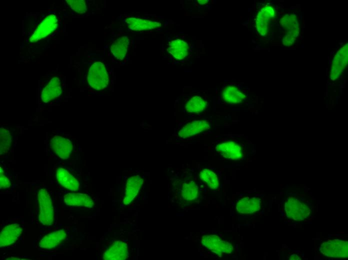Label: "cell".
Segmentation results:
<instances>
[{
  "instance_id": "2e32d148",
  "label": "cell",
  "mask_w": 348,
  "mask_h": 260,
  "mask_svg": "<svg viewBox=\"0 0 348 260\" xmlns=\"http://www.w3.org/2000/svg\"><path fill=\"white\" fill-rule=\"evenodd\" d=\"M128 255L127 244L116 240L104 251L102 258L105 260H124L128 257Z\"/></svg>"
},
{
  "instance_id": "8fae6325",
  "label": "cell",
  "mask_w": 348,
  "mask_h": 260,
  "mask_svg": "<svg viewBox=\"0 0 348 260\" xmlns=\"http://www.w3.org/2000/svg\"><path fill=\"white\" fill-rule=\"evenodd\" d=\"M54 176L58 182L64 188L74 192L79 189L80 181L70 168L62 166H57Z\"/></svg>"
},
{
  "instance_id": "484cf974",
  "label": "cell",
  "mask_w": 348,
  "mask_h": 260,
  "mask_svg": "<svg viewBox=\"0 0 348 260\" xmlns=\"http://www.w3.org/2000/svg\"><path fill=\"white\" fill-rule=\"evenodd\" d=\"M207 106V102L204 98L196 95L187 102L185 105V109L188 113L198 114L204 111Z\"/></svg>"
},
{
  "instance_id": "ac0fdd59",
  "label": "cell",
  "mask_w": 348,
  "mask_h": 260,
  "mask_svg": "<svg viewBox=\"0 0 348 260\" xmlns=\"http://www.w3.org/2000/svg\"><path fill=\"white\" fill-rule=\"evenodd\" d=\"M142 184L143 179L139 175L132 176L128 179L123 200L124 204H130L134 200Z\"/></svg>"
},
{
  "instance_id": "4fadbf2b",
  "label": "cell",
  "mask_w": 348,
  "mask_h": 260,
  "mask_svg": "<svg viewBox=\"0 0 348 260\" xmlns=\"http://www.w3.org/2000/svg\"><path fill=\"white\" fill-rule=\"evenodd\" d=\"M58 18L54 14L47 16L37 28L30 38V42H36L52 32L57 28Z\"/></svg>"
},
{
  "instance_id": "52a82bcc",
  "label": "cell",
  "mask_w": 348,
  "mask_h": 260,
  "mask_svg": "<svg viewBox=\"0 0 348 260\" xmlns=\"http://www.w3.org/2000/svg\"><path fill=\"white\" fill-rule=\"evenodd\" d=\"M276 16V10L270 4L264 5L260 9L255 18V27L260 35L264 36L268 34L270 24Z\"/></svg>"
},
{
  "instance_id": "44dd1931",
  "label": "cell",
  "mask_w": 348,
  "mask_h": 260,
  "mask_svg": "<svg viewBox=\"0 0 348 260\" xmlns=\"http://www.w3.org/2000/svg\"><path fill=\"white\" fill-rule=\"evenodd\" d=\"M124 22L129 30L134 31L152 30L162 26L158 22L132 17L126 19Z\"/></svg>"
},
{
  "instance_id": "7c38bea8",
  "label": "cell",
  "mask_w": 348,
  "mask_h": 260,
  "mask_svg": "<svg viewBox=\"0 0 348 260\" xmlns=\"http://www.w3.org/2000/svg\"><path fill=\"white\" fill-rule=\"evenodd\" d=\"M215 149L224 158L232 160H239L244 156L242 147L234 141H226L218 144Z\"/></svg>"
},
{
  "instance_id": "9c48e42d",
  "label": "cell",
  "mask_w": 348,
  "mask_h": 260,
  "mask_svg": "<svg viewBox=\"0 0 348 260\" xmlns=\"http://www.w3.org/2000/svg\"><path fill=\"white\" fill-rule=\"evenodd\" d=\"M201 242L208 249L220 256L231 254L234 250L230 242L222 240L216 234L203 236Z\"/></svg>"
},
{
  "instance_id": "7a4b0ae2",
  "label": "cell",
  "mask_w": 348,
  "mask_h": 260,
  "mask_svg": "<svg viewBox=\"0 0 348 260\" xmlns=\"http://www.w3.org/2000/svg\"><path fill=\"white\" fill-rule=\"evenodd\" d=\"M39 222L44 226H51L54 222V208L48 190L43 188L37 192Z\"/></svg>"
},
{
  "instance_id": "603a6c76",
  "label": "cell",
  "mask_w": 348,
  "mask_h": 260,
  "mask_svg": "<svg viewBox=\"0 0 348 260\" xmlns=\"http://www.w3.org/2000/svg\"><path fill=\"white\" fill-rule=\"evenodd\" d=\"M168 51L176 59L182 60L188 55L189 46L184 40H174L169 42Z\"/></svg>"
},
{
  "instance_id": "d4e9b609",
  "label": "cell",
  "mask_w": 348,
  "mask_h": 260,
  "mask_svg": "<svg viewBox=\"0 0 348 260\" xmlns=\"http://www.w3.org/2000/svg\"><path fill=\"white\" fill-rule=\"evenodd\" d=\"M129 39L127 36H122L116 40L111 45L110 50L114 58L122 60L128 52Z\"/></svg>"
},
{
  "instance_id": "d6986e66",
  "label": "cell",
  "mask_w": 348,
  "mask_h": 260,
  "mask_svg": "<svg viewBox=\"0 0 348 260\" xmlns=\"http://www.w3.org/2000/svg\"><path fill=\"white\" fill-rule=\"evenodd\" d=\"M210 125L208 121L196 120L188 123L178 132L180 138H190L203 131L209 129Z\"/></svg>"
},
{
  "instance_id": "3957f363",
  "label": "cell",
  "mask_w": 348,
  "mask_h": 260,
  "mask_svg": "<svg viewBox=\"0 0 348 260\" xmlns=\"http://www.w3.org/2000/svg\"><path fill=\"white\" fill-rule=\"evenodd\" d=\"M87 82L94 90H100L106 88L109 84V76L105 66L100 62H96L90 66Z\"/></svg>"
},
{
  "instance_id": "f546056e",
  "label": "cell",
  "mask_w": 348,
  "mask_h": 260,
  "mask_svg": "<svg viewBox=\"0 0 348 260\" xmlns=\"http://www.w3.org/2000/svg\"><path fill=\"white\" fill-rule=\"evenodd\" d=\"M71 8L79 14H84L87 10L86 4L84 0H66Z\"/></svg>"
},
{
  "instance_id": "cb8c5ba5",
  "label": "cell",
  "mask_w": 348,
  "mask_h": 260,
  "mask_svg": "<svg viewBox=\"0 0 348 260\" xmlns=\"http://www.w3.org/2000/svg\"><path fill=\"white\" fill-rule=\"evenodd\" d=\"M64 202L70 206H84L92 208L94 204L92 200L86 194L82 193H68L64 196Z\"/></svg>"
},
{
  "instance_id": "4316f807",
  "label": "cell",
  "mask_w": 348,
  "mask_h": 260,
  "mask_svg": "<svg viewBox=\"0 0 348 260\" xmlns=\"http://www.w3.org/2000/svg\"><path fill=\"white\" fill-rule=\"evenodd\" d=\"M198 187L193 181L183 184L181 189L182 197L188 201L196 200L198 196Z\"/></svg>"
},
{
  "instance_id": "f1b7e54d",
  "label": "cell",
  "mask_w": 348,
  "mask_h": 260,
  "mask_svg": "<svg viewBox=\"0 0 348 260\" xmlns=\"http://www.w3.org/2000/svg\"><path fill=\"white\" fill-rule=\"evenodd\" d=\"M12 181L10 176L8 175V172L4 168L3 164L0 166V190H4L10 188L12 186Z\"/></svg>"
},
{
  "instance_id": "ba28073f",
  "label": "cell",
  "mask_w": 348,
  "mask_h": 260,
  "mask_svg": "<svg viewBox=\"0 0 348 260\" xmlns=\"http://www.w3.org/2000/svg\"><path fill=\"white\" fill-rule=\"evenodd\" d=\"M320 252L329 258H347L348 256V241L340 240H328L320 246Z\"/></svg>"
},
{
  "instance_id": "9a60e30c",
  "label": "cell",
  "mask_w": 348,
  "mask_h": 260,
  "mask_svg": "<svg viewBox=\"0 0 348 260\" xmlns=\"http://www.w3.org/2000/svg\"><path fill=\"white\" fill-rule=\"evenodd\" d=\"M221 96L225 102L231 105L241 104L246 98L245 94L238 86L230 84L222 88Z\"/></svg>"
},
{
  "instance_id": "6da1fadb",
  "label": "cell",
  "mask_w": 348,
  "mask_h": 260,
  "mask_svg": "<svg viewBox=\"0 0 348 260\" xmlns=\"http://www.w3.org/2000/svg\"><path fill=\"white\" fill-rule=\"evenodd\" d=\"M46 138L48 151L56 158L67 160L76 152V138L68 132L52 130L48 133Z\"/></svg>"
},
{
  "instance_id": "4dcf8cb0",
  "label": "cell",
  "mask_w": 348,
  "mask_h": 260,
  "mask_svg": "<svg viewBox=\"0 0 348 260\" xmlns=\"http://www.w3.org/2000/svg\"><path fill=\"white\" fill-rule=\"evenodd\" d=\"M289 259L290 260H300L301 258H300L298 257V256L293 254L289 258Z\"/></svg>"
},
{
  "instance_id": "8992f818",
  "label": "cell",
  "mask_w": 348,
  "mask_h": 260,
  "mask_svg": "<svg viewBox=\"0 0 348 260\" xmlns=\"http://www.w3.org/2000/svg\"><path fill=\"white\" fill-rule=\"evenodd\" d=\"M280 23L285 32L282 40L285 46H290L296 41L299 34V23L294 14H287L282 16Z\"/></svg>"
},
{
  "instance_id": "e0dca14e",
  "label": "cell",
  "mask_w": 348,
  "mask_h": 260,
  "mask_svg": "<svg viewBox=\"0 0 348 260\" xmlns=\"http://www.w3.org/2000/svg\"><path fill=\"white\" fill-rule=\"evenodd\" d=\"M22 232V228L18 224H12L4 226L0 234V246L4 247L14 243Z\"/></svg>"
},
{
  "instance_id": "5bb4252c",
  "label": "cell",
  "mask_w": 348,
  "mask_h": 260,
  "mask_svg": "<svg viewBox=\"0 0 348 260\" xmlns=\"http://www.w3.org/2000/svg\"><path fill=\"white\" fill-rule=\"evenodd\" d=\"M348 60V44H344L335 54L330 69V78L334 81L340 77L345 69Z\"/></svg>"
},
{
  "instance_id": "1f68e13d",
  "label": "cell",
  "mask_w": 348,
  "mask_h": 260,
  "mask_svg": "<svg viewBox=\"0 0 348 260\" xmlns=\"http://www.w3.org/2000/svg\"><path fill=\"white\" fill-rule=\"evenodd\" d=\"M198 3H199L200 4H204L208 2V0H198Z\"/></svg>"
},
{
  "instance_id": "83f0119b",
  "label": "cell",
  "mask_w": 348,
  "mask_h": 260,
  "mask_svg": "<svg viewBox=\"0 0 348 260\" xmlns=\"http://www.w3.org/2000/svg\"><path fill=\"white\" fill-rule=\"evenodd\" d=\"M200 178L212 189H216L219 186L218 176L208 168L203 169L200 173Z\"/></svg>"
},
{
  "instance_id": "277c9868",
  "label": "cell",
  "mask_w": 348,
  "mask_h": 260,
  "mask_svg": "<svg viewBox=\"0 0 348 260\" xmlns=\"http://www.w3.org/2000/svg\"><path fill=\"white\" fill-rule=\"evenodd\" d=\"M284 210L288 218L294 220L301 221L308 217L312 209L309 204L302 200L289 197L284 203Z\"/></svg>"
},
{
  "instance_id": "ffe728a7",
  "label": "cell",
  "mask_w": 348,
  "mask_h": 260,
  "mask_svg": "<svg viewBox=\"0 0 348 260\" xmlns=\"http://www.w3.org/2000/svg\"><path fill=\"white\" fill-rule=\"evenodd\" d=\"M66 232L64 229L52 232L40 240L39 246L47 250L54 248L66 238Z\"/></svg>"
},
{
  "instance_id": "7402d4cb",
  "label": "cell",
  "mask_w": 348,
  "mask_h": 260,
  "mask_svg": "<svg viewBox=\"0 0 348 260\" xmlns=\"http://www.w3.org/2000/svg\"><path fill=\"white\" fill-rule=\"evenodd\" d=\"M260 207L261 200L260 198L246 197L237 202L236 208L239 213L250 214L259 210Z\"/></svg>"
},
{
  "instance_id": "30bf717a",
  "label": "cell",
  "mask_w": 348,
  "mask_h": 260,
  "mask_svg": "<svg viewBox=\"0 0 348 260\" xmlns=\"http://www.w3.org/2000/svg\"><path fill=\"white\" fill-rule=\"evenodd\" d=\"M62 94V81L58 76H54L46 82L42 89L40 94L41 102L48 104L59 98Z\"/></svg>"
},
{
  "instance_id": "5b68a950",
  "label": "cell",
  "mask_w": 348,
  "mask_h": 260,
  "mask_svg": "<svg viewBox=\"0 0 348 260\" xmlns=\"http://www.w3.org/2000/svg\"><path fill=\"white\" fill-rule=\"evenodd\" d=\"M20 128H12L1 124L0 126V157L8 154L15 145L20 134Z\"/></svg>"
}]
</instances>
